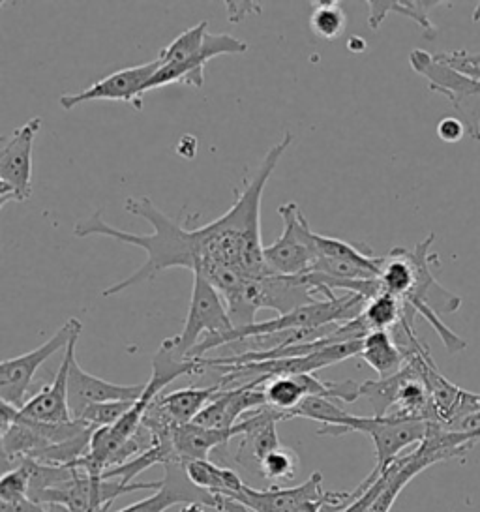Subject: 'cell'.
I'll return each instance as SVG.
<instances>
[{
    "mask_svg": "<svg viewBox=\"0 0 480 512\" xmlns=\"http://www.w3.org/2000/svg\"><path fill=\"white\" fill-rule=\"evenodd\" d=\"M124 209L134 216L147 220L152 226V233L139 235L109 226L100 211L94 212L90 218L74 227V235L79 239H87L92 235L109 237L122 244L137 246L147 256L145 263L128 278L104 289V297H115L130 287L149 282L156 274L167 269L182 267L190 269L194 274L201 269V239L197 227L182 226L177 220L169 218L150 201L149 197H128Z\"/></svg>",
    "mask_w": 480,
    "mask_h": 512,
    "instance_id": "1",
    "label": "cell"
},
{
    "mask_svg": "<svg viewBox=\"0 0 480 512\" xmlns=\"http://www.w3.org/2000/svg\"><path fill=\"white\" fill-rule=\"evenodd\" d=\"M434 241L435 233H430L413 250H409V256L413 261V269H415V282H413L411 291L405 295L402 302L409 310H413L415 314H420L434 327L435 332L439 334V338L443 340V344H445L449 353H458V351H464L467 342L464 338H460L458 334L450 331L449 327L443 323L441 316L443 314H454L456 310H460L462 299L458 295L447 291L435 280L434 274H432L430 265L437 263V254H430Z\"/></svg>",
    "mask_w": 480,
    "mask_h": 512,
    "instance_id": "2",
    "label": "cell"
},
{
    "mask_svg": "<svg viewBox=\"0 0 480 512\" xmlns=\"http://www.w3.org/2000/svg\"><path fill=\"white\" fill-rule=\"evenodd\" d=\"M231 331H235V327L229 319L222 295L209 280L194 274L192 301H190L184 329L177 336L164 340L160 347L169 351L171 355H175L180 361H190L188 355L205 338H218Z\"/></svg>",
    "mask_w": 480,
    "mask_h": 512,
    "instance_id": "3",
    "label": "cell"
},
{
    "mask_svg": "<svg viewBox=\"0 0 480 512\" xmlns=\"http://www.w3.org/2000/svg\"><path fill=\"white\" fill-rule=\"evenodd\" d=\"M409 64L419 76L428 79L430 91L447 96L460 121L464 122L467 136L480 141V91L477 79L450 68L449 64L437 61L422 49H413Z\"/></svg>",
    "mask_w": 480,
    "mask_h": 512,
    "instance_id": "4",
    "label": "cell"
},
{
    "mask_svg": "<svg viewBox=\"0 0 480 512\" xmlns=\"http://www.w3.org/2000/svg\"><path fill=\"white\" fill-rule=\"evenodd\" d=\"M160 486L162 481L124 484L117 479L92 477L89 473L77 469L72 481L64 482L59 488L45 490L44 494L36 499V503L59 505L68 512H105L117 497L141 490H158Z\"/></svg>",
    "mask_w": 480,
    "mask_h": 512,
    "instance_id": "5",
    "label": "cell"
},
{
    "mask_svg": "<svg viewBox=\"0 0 480 512\" xmlns=\"http://www.w3.org/2000/svg\"><path fill=\"white\" fill-rule=\"evenodd\" d=\"M464 454H467L464 449L450 443L447 432L439 424H430L428 436L420 445H417V449L405 456H400L390 466L389 481L368 512H390L405 486L424 469L439 462H447L452 458H460Z\"/></svg>",
    "mask_w": 480,
    "mask_h": 512,
    "instance_id": "6",
    "label": "cell"
},
{
    "mask_svg": "<svg viewBox=\"0 0 480 512\" xmlns=\"http://www.w3.org/2000/svg\"><path fill=\"white\" fill-rule=\"evenodd\" d=\"M278 214L284 231L278 241L265 246L267 267L278 276H308L314 267L315 231L295 201L280 205Z\"/></svg>",
    "mask_w": 480,
    "mask_h": 512,
    "instance_id": "7",
    "label": "cell"
},
{
    "mask_svg": "<svg viewBox=\"0 0 480 512\" xmlns=\"http://www.w3.org/2000/svg\"><path fill=\"white\" fill-rule=\"evenodd\" d=\"M83 325L77 317H70L59 331L55 332L45 344L30 353L19 355L14 359H6L0 364V400L10 406L21 407L27 404L32 379L42 364L49 361L57 351L66 349L74 338H79Z\"/></svg>",
    "mask_w": 480,
    "mask_h": 512,
    "instance_id": "8",
    "label": "cell"
},
{
    "mask_svg": "<svg viewBox=\"0 0 480 512\" xmlns=\"http://www.w3.org/2000/svg\"><path fill=\"white\" fill-rule=\"evenodd\" d=\"M364 340V338H362ZM362 340L344 342L325 347L321 351H315L304 357H293V359H278V361L250 362V364H239V366H222L224 377L220 383L225 389L239 381L242 377H250L257 385H265L269 379L274 377L300 376V374H314L317 370H323L332 364L351 359L360 355L362 351ZM248 381V383H250Z\"/></svg>",
    "mask_w": 480,
    "mask_h": 512,
    "instance_id": "9",
    "label": "cell"
},
{
    "mask_svg": "<svg viewBox=\"0 0 480 512\" xmlns=\"http://www.w3.org/2000/svg\"><path fill=\"white\" fill-rule=\"evenodd\" d=\"M42 130V119L34 117L0 141V209L10 201L25 203L32 197V149Z\"/></svg>",
    "mask_w": 480,
    "mask_h": 512,
    "instance_id": "10",
    "label": "cell"
},
{
    "mask_svg": "<svg viewBox=\"0 0 480 512\" xmlns=\"http://www.w3.org/2000/svg\"><path fill=\"white\" fill-rule=\"evenodd\" d=\"M430 422L402 419V417H355L351 419L349 430L360 432L374 441V471L383 473L407 447H417L428 436Z\"/></svg>",
    "mask_w": 480,
    "mask_h": 512,
    "instance_id": "11",
    "label": "cell"
},
{
    "mask_svg": "<svg viewBox=\"0 0 480 512\" xmlns=\"http://www.w3.org/2000/svg\"><path fill=\"white\" fill-rule=\"evenodd\" d=\"M314 254V267L310 274L345 282L377 280L381 274L383 257L372 256L366 246L315 233Z\"/></svg>",
    "mask_w": 480,
    "mask_h": 512,
    "instance_id": "12",
    "label": "cell"
},
{
    "mask_svg": "<svg viewBox=\"0 0 480 512\" xmlns=\"http://www.w3.org/2000/svg\"><path fill=\"white\" fill-rule=\"evenodd\" d=\"M160 66H162V62L156 59V61L139 64V66L117 70L111 76L100 79L98 83H94L92 87L83 92L60 96V107L66 111H72L75 107L87 104V102L109 100V102H126L137 111H141L143 96L147 94L145 89H147L150 79L156 76V72L160 70Z\"/></svg>",
    "mask_w": 480,
    "mask_h": 512,
    "instance_id": "13",
    "label": "cell"
},
{
    "mask_svg": "<svg viewBox=\"0 0 480 512\" xmlns=\"http://www.w3.org/2000/svg\"><path fill=\"white\" fill-rule=\"evenodd\" d=\"M246 51H248V44L239 38H235L231 34H210L209 32L205 38V46L195 59L182 62V64L160 66L156 76L150 79L145 92L156 91V89H162L165 85H173V83H182L188 87L201 89L205 85L207 62L216 57H222V55H239Z\"/></svg>",
    "mask_w": 480,
    "mask_h": 512,
    "instance_id": "14",
    "label": "cell"
},
{
    "mask_svg": "<svg viewBox=\"0 0 480 512\" xmlns=\"http://www.w3.org/2000/svg\"><path fill=\"white\" fill-rule=\"evenodd\" d=\"M147 385H119L105 381L102 377L85 372L77 357H72L68 372V404L74 421H79L83 411L94 404L107 402H137Z\"/></svg>",
    "mask_w": 480,
    "mask_h": 512,
    "instance_id": "15",
    "label": "cell"
},
{
    "mask_svg": "<svg viewBox=\"0 0 480 512\" xmlns=\"http://www.w3.org/2000/svg\"><path fill=\"white\" fill-rule=\"evenodd\" d=\"M165 477L162 479V486L152 494L134 505H128L126 509L117 512H165L175 505H188V503H199L214 509L216 494H209L201 488L192 484L186 475L184 464L180 460L165 464Z\"/></svg>",
    "mask_w": 480,
    "mask_h": 512,
    "instance_id": "16",
    "label": "cell"
},
{
    "mask_svg": "<svg viewBox=\"0 0 480 512\" xmlns=\"http://www.w3.org/2000/svg\"><path fill=\"white\" fill-rule=\"evenodd\" d=\"M263 407H267L263 385L250 381L237 389H224L220 392L209 406L197 415L194 424L214 430H231L239 424V419L244 413L259 411Z\"/></svg>",
    "mask_w": 480,
    "mask_h": 512,
    "instance_id": "17",
    "label": "cell"
},
{
    "mask_svg": "<svg viewBox=\"0 0 480 512\" xmlns=\"http://www.w3.org/2000/svg\"><path fill=\"white\" fill-rule=\"evenodd\" d=\"M77 340L79 338H74L72 344L66 347L64 361L60 364L53 383L44 387L38 394H34L30 400H27V404L19 409V413L25 419L47 422V424H64V422L74 421L70 404H68V372H70L72 357L75 355Z\"/></svg>",
    "mask_w": 480,
    "mask_h": 512,
    "instance_id": "18",
    "label": "cell"
},
{
    "mask_svg": "<svg viewBox=\"0 0 480 512\" xmlns=\"http://www.w3.org/2000/svg\"><path fill=\"white\" fill-rule=\"evenodd\" d=\"M327 492L323 490V475L314 473L306 482L295 488L284 490H254L244 484L242 490L233 494L231 499L248 507L252 512H299L306 501L321 499Z\"/></svg>",
    "mask_w": 480,
    "mask_h": 512,
    "instance_id": "19",
    "label": "cell"
},
{
    "mask_svg": "<svg viewBox=\"0 0 480 512\" xmlns=\"http://www.w3.org/2000/svg\"><path fill=\"white\" fill-rule=\"evenodd\" d=\"M242 432H244L242 422L231 430H214V428H205L190 422V424L173 426L171 439L180 462H190V460H209L210 452L224 449Z\"/></svg>",
    "mask_w": 480,
    "mask_h": 512,
    "instance_id": "20",
    "label": "cell"
},
{
    "mask_svg": "<svg viewBox=\"0 0 480 512\" xmlns=\"http://www.w3.org/2000/svg\"><path fill=\"white\" fill-rule=\"evenodd\" d=\"M224 389L220 381L212 387H203V389L188 387V389H180L169 394H160L152 402V406L156 407L173 426L190 424Z\"/></svg>",
    "mask_w": 480,
    "mask_h": 512,
    "instance_id": "21",
    "label": "cell"
},
{
    "mask_svg": "<svg viewBox=\"0 0 480 512\" xmlns=\"http://www.w3.org/2000/svg\"><path fill=\"white\" fill-rule=\"evenodd\" d=\"M441 4H447V2H441V0H370L368 2V25L372 31H377L381 27V23L387 19L389 14H400L405 16L407 19H413L417 25H420V29L424 31V38L428 40H434L437 29H435L434 23L430 21V12L439 8Z\"/></svg>",
    "mask_w": 480,
    "mask_h": 512,
    "instance_id": "22",
    "label": "cell"
},
{
    "mask_svg": "<svg viewBox=\"0 0 480 512\" xmlns=\"http://www.w3.org/2000/svg\"><path fill=\"white\" fill-rule=\"evenodd\" d=\"M372 370L377 372L379 379L398 374L407 364V353L398 344L390 331L370 332L362 340V351L359 355Z\"/></svg>",
    "mask_w": 480,
    "mask_h": 512,
    "instance_id": "23",
    "label": "cell"
},
{
    "mask_svg": "<svg viewBox=\"0 0 480 512\" xmlns=\"http://www.w3.org/2000/svg\"><path fill=\"white\" fill-rule=\"evenodd\" d=\"M310 419L321 422V436H342L351 432L349 424L353 415L338 406L334 400L321 398V396H308L300 402L299 406L285 415V421L289 419Z\"/></svg>",
    "mask_w": 480,
    "mask_h": 512,
    "instance_id": "24",
    "label": "cell"
},
{
    "mask_svg": "<svg viewBox=\"0 0 480 512\" xmlns=\"http://www.w3.org/2000/svg\"><path fill=\"white\" fill-rule=\"evenodd\" d=\"M182 464L192 484L209 494L231 497L244 486V482L240 481L239 475L233 469L214 464L210 460H190Z\"/></svg>",
    "mask_w": 480,
    "mask_h": 512,
    "instance_id": "25",
    "label": "cell"
},
{
    "mask_svg": "<svg viewBox=\"0 0 480 512\" xmlns=\"http://www.w3.org/2000/svg\"><path fill=\"white\" fill-rule=\"evenodd\" d=\"M413 316H415V312L409 310L398 297L389 295V293H381L368 301L360 319L368 332L392 331V329L400 327L405 319L413 321Z\"/></svg>",
    "mask_w": 480,
    "mask_h": 512,
    "instance_id": "26",
    "label": "cell"
},
{
    "mask_svg": "<svg viewBox=\"0 0 480 512\" xmlns=\"http://www.w3.org/2000/svg\"><path fill=\"white\" fill-rule=\"evenodd\" d=\"M207 29H209V23L201 21V23L194 25L192 29L182 32L169 46H165L160 51L158 61L162 62V66L192 61L205 46V38L209 34Z\"/></svg>",
    "mask_w": 480,
    "mask_h": 512,
    "instance_id": "27",
    "label": "cell"
},
{
    "mask_svg": "<svg viewBox=\"0 0 480 512\" xmlns=\"http://www.w3.org/2000/svg\"><path fill=\"white\" fill-rule=\"evenodd\" d=\"M405 370L402 368L398 374L375 379V381H364L360 385V398H366L374 407V417H387L392 413L398 400V392L404 383Z\"/></svg>",
    "mask_w": 480,
    "mask_h": 512,
    "instance_id": "28",
    "label": "cell"
},
{
    "mask_svg": "<svg viewBox=\"0 0 480 512\" xmlns=\"http://www.w3.org/2000/svg\"><path fill=\"white\" fill-rule=\"evenodd\" d=\"M267 407L285 415L299 406L306 398V392L302 389L299 376L274 377L263 385Z\"/></svg>",
    "mask_w": 480,
    "mask_h": 512,
    "instance_id": "29",
    "label": "cell"
},
{
    "mask_svg": "<svg viewBox=\"0 0 480 512\" xmlns=\"http://www.w3.org/2000/svg\"><path fill=\"white\" fill-rule=\"evenodd\" d=\"M347 27V16L340 2H317L310 16V29L321 40H336Z\"/></svg>",
    "mask_w": 480,
    "mask_h": 512,
    "instance_id": "30",
    "label": "cell"
},
{
    "mask_svg": "<svg viewBox=\"0 0 480 512\" xmlns=\"http://www.w3.org/2000/svg\"><path fill=\"white\" fill-rule=\"evenodd\" d=\"M299 469V456L287 447H278L259 464V473L267 481H291Z\"/></svg>",
    "mask_w": 480,
    "mask_h": 512,
    "instance_id": "31",
    "label": "cell"
},
{
    "mask_svg": "<svg viewBox=\"0 0 480 512\" xmlns=\"http://www.w3.org/2000/svg\"><path fill=\"white\" fill-rule=\"evenodd\" d=\"M135 402H107V404H94L89 406L79 421L87 422L92 428H109L115 426L117 422L134 407Z\"/></svg>",
    "mask_w": 480,
    "mask_h": 512,
    "instance_id": "32",
    "label": "cell"
},
{
    "mask_svg": "<svg viewBox=\"0 0 480 512\" xmlns=\"http://www.w3.org/2000/svg\"><path fill=\"white\" fill-rule=\"evenodd\" d=\"M437 136L441 137L445 143H458L462 137L467 136L464 122L454 117H447L437 124Z\"/></svg>",
    "mask_w": 480,
    "mask_h": 512,
    "instance_id": "33",
    "label": "cell"
},
{
    "mask_svg": "<svg viewBox=\"0 0 480 512\" xmlns=\"http://www.w3.org/2000/svg\"><path fill=\"white\" fill-rule=\"evenodd\" d=\"M0 512H49L42 503L32 501L29 496L15 497L10 501H0Z\"/></svg>",
    "mask_w": 480,
    "mask_h": 512,
    "instance_id": "34",
    "label": "cell"
},
{
    "mask_svg": "<svg viewBox=\"0 0 480 512\" xmlns=\"http://www.w3.org/2000/svg\"><path fill=\"white\" fill-rule=\"evenodd\" d=\"M435 59L443 62V64H471V66H479L480 68V53H469L465 49L439 53V55H435Z\"/></svg>",
    "mask_w": 480,
    "mask_h": 512,
    "instance_id": "35",
    "label": "cell"
},
{
    "mask_svg": "<svg viewBox=\"0 0 480 512\" xmlns=\"http://www.w3.org/2000/svg\"><path fill=\"white\" fill-rule=\"evenodd\" d=\"M261 6L255 2H227V14L231 23H239L248 14H259Z\"/></svg>",
    "mask_w": 480,
    "mask_h": 512,
    "instance_id": "36",
    "label": "cell"
},
{
    "mask_svg": "<svg viewBox=\"0 0 480 512\" xmlns=\"http://www.w3.org/2000/svg\"><path fill=\"white\" fill-rule=\"evenodd\" d=\"M445 430L471 434V436L475 437L477 441H480V413H475V415H471V417H467L464 421H460L458 424L450 426V428H445Z\"/></svg>",
    "mask_w": 480,
    "mask_h": 512,
    "instance_id": "37",
    "label": "cell"
},
{
    "mask_svg": "<svg viewBox=\"0 0 480 512\" xmlns=\"http://www.w3.org/2000/svg\"><path fill=\"white\" fill-rule=\"evenodd\" d=\"M177 154L182 158H188L192 160L197 154V139L194 136H184L177 145Z\"/></svg>",
    "mask_w": 480,
    "mask_h": 512,
    "instance_id": "38",
    "label": "cell"
},
{
    "mask_svg": "<svg viewBox=\"0 0 480 512\" xmlns=\"http://www.w3.org/2000/svg\"><path fill=\"white\" fill-rule=\"evenodd\" d=\"M450 68L462 72L465 76L471 77V79H477L480 81V68L479 66H471V64H449Z\"/></svg>",
    "mask_w": 480,
    "mask_h": 512,
    "instance_id": "39",
    "label": "cell"
},
{
    "mask_svg": "<svg viewBox=\"0 0 480 512\" xmlns=\"http://www.w3.org/2000/svg\"><path fill=\"white\" fill-rule=\"evenodd\" d=\"M347 49L351 51V53H364L366 51V42L359 38V36H353V38H349L347 40Z\"/></svg>",
    "mask_w": 480,
    "mask_h": 512,
    "instance_id": "40",
    "label": "cell"
},
{
    "mask_svg": "<svg viewBox=\"0 0 480 512\" xmlns=\"http://www.w3.org/2000/svg\"><path fill=\"white\" fill-rule=\"evenodd\" d=\"M205 509H207L205 505H199V503H188V505H184V509L180 512H207Z\"/></svg>",
    "mask_w": 480,
    "mask_h": 512,
    "instance_id": "41",
    "label": "cell"
},
{
    "mask_svg": "<svg viewBox=\"0 0 480 512\" xmlns=\"http://www.w3.org/2000/svg\"><path fill=\"white\" fill-rule=\"evenodd\" d=\"M473 21H480V2H477V6H475V12H473Z\"/></svg>",
    "mask_w": 480,
    "mask_h": 512,
    "instance_id": "42",
    "label": "cell"
}]
</instances>
